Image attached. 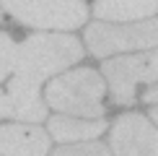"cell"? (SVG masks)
<instances>
[{"label":"cell","instance_id":"cell-11","mask_svg":"<svg viewBox=\"0 0 158 156\" xmlns=\"http://www.w3.org/2000/svg\"><path fill=\"white\" fill-rule=\"evenodd\" d=\"M13 60H16V42L8 34H0V81L13 73Z\"/></svg>","mask_w":158,"mask_h":156},{"label":"cell","instance_id":"cell-5","mask_svg":"<svg viewBox=\"0 0 158 156\" xmlns=\"http://www.w3.org/2000/svg\"><path fill=\"white\" fill-rule=\"evenodd\" d=\"M104 76L111 86L114 104H132L140 83L158 81V50L145 52V55H127L106 60Z\"/></svg>","mask_w":158,"mask_h":156},{"label":"cell","instance_id":"cell-10","mask_svg":"<svg viewBox=\"0 0 158 156\" xmlns=\"http://www.w3.org/2000/svg\"><path fill=\"white\" fill-rule=\"evenodd\" d=\"M52 156H111L109 148L98 141H88V143H75V146H65L57 148Z\"/></svg>","mask_w":158,"mask_h":156},{"label":"cell","instance_id":"cell-6","mask_svg":"<svg viewBox=\"0 0 158 156\" xmlns=\"http://www.w3.org/2000/svg\"><path fill=\"white\" fill-rule=\"evenodd\" d=\"M114 156H158V130L145 115H124L111 125Z\"/></svg>","mask_w":158,"mask_h":156},{"label":"cell","instance_id":"cell-14","mask_svg":"<svg viewBox=\"0 0 158 156\" xmlns=\"http://www.w3.org/2000/svg\"><path fill=\"white\" fill-rule=\"evenodd\" d=\"M150 117H153V122L158 125V107H153V112H150Z\"/></svg>","mask_w":158,"mask_h":156},{"label":"cell","instance_id":"cell-1","mask_svg":"<svg viewBox=\"0 0 158 156\" xmlns=\"http://www.w3.org/2000/svg\"><path fill=\"white\" fill-rule=\"evenodd\" d=\"M83 57V47L70 34H34L16 44L13 76L8 83L10 115L23 122H39L47 117V104L39 99L44 78L68 70Z\"/></svg>","mask_w":158,"mask_h":156},{"label":"cell","instance_id":"cell-4","mask_svg":"<svg viewBox=\"0 0 158 156\" xmlns=\"http://www.w3.org/2000/svg\"><path fill=\"white\" fill-rule=\"evenodd\" d=\"M85 44L96 57L158 47V18L143 24H91L85 29Z\"/></svg>","mask_w":158,"mask_h":156},{"label":"cell","instance_id":"cell-12","mask_svg":"<svg viewBox=\"0 0 158 156\" xmlns=\"http://www.w3.org/2000/svg\"><path fill=\"white\" fill-rule=\"evenodd\" d=\"M0 117H10V99L3 89H0Z\"/></svg>","mask_w":158,"mask_h":156},{"label":"cell","instance_id":"cell-13","mask_svg":"<svg viewBox=\"0 0 158 156\" xmlns=\"http://www.w3.org/2000/svg\"><path fill=\"white\" fill-rule=\"evenodd\" d=\"M143 99H145L148 104H158V86H150L145 94H143Z\"/></svg>","mask_w":158,"mask_h":156},{"label":"cell","instance_id":"cell-3","mask_svg":"<svg viewBox=\"0 0 158 156\" xmlns=\"http://www.w3.org/2000/svg\"><path fill=\"white\" fill-rule=\"evenodd\" d=\"M0 8L8 11L18 24L34 29H78L88 8L81 0H0Z\"/></svg>","mask_w":158,"mask_h":156},{"label":"cell","instance_id":"cell-8","mask_svg":"<svg viewBox=\"0 0 158 156\" xmlns=\"http://www.w3.org/2000/svg\"><path fill=\"white\" fill-rule=\"evenodd\" d=\"M158 13V0H96L94 16L104 21H140Z\"/></svg>","mask_w":158,"mask_h":156},{"label":"cell","instance_id":"cell-9","mask_svg":"<svg viewBox=\"0 0 158 156\" xmlns=\"http://www.w3.org/2000/svg\"><path fill=\"white\" fill-rule=\"evenodd\" d=\"M104 130H106L104 120H78V117H52L49 120V135L60 143L94 141Z\"/></svg>","mask_w":158,"mask_h":156},{"label":"cell","instance_id":"cell-2","mask_svg":"<svg viewBox=\"0 0 158 156\" xmlns=\"http://www.w3.org/2000/svg\"><path fill=\"white\" fill-rule=\"evenodd\" d=\"M47 104L65 115L98 120L104 115V78L91 68L68 70L47 86Z\"/></svg>","mask_w":158,"mask_h":156},{"label":"cell","instance_id":"cell-7","mask_svg":"<svg viewBox=\"0 0 158 156\" xmlns=\"http://www.w3.org/2000/svg\"><path fill=\"white\" fill-rule=\"evenodd\" d=\"M49 133L36 125H0V156H47Z\"/></svg>","mask_w":158,"mask_h":156}]
</instances>
